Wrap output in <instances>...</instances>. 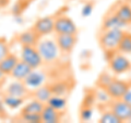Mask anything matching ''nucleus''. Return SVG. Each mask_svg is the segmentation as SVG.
<instances>
[{"instance_id":"1","label":"nucleus","mask_w":131,"mask_h":123,"mask_svg":"<svg viewBox=\"0 0 131 123\" xmlns=\"http://www.w3.org/2000/svg\"><path fill=\"white\" fill-rule=\"evenodd\" d=\"M124 34H125V31L119 30V29L103 30V34L101 35V39H100L101 47L106 53L118 51V46H119Z\"/></svg>"},{"instance_id":"2","label":"nucleus","mask_w":131,"mask_h":123,"mask_svg":"<svg viewBox=\"0 0 131 123\" xmlns=\"http://www.w3.org/2000/svg\"><path fill=\"white\" fill-rule=\"evenodd\" d=\"M36 47H37V51L40 54V56H42L44 63L51 64L58 59L60 50L55 40L47 39L39 41L37 45H36Z\"/></svg>"},{"instance_id":"3","label":"nucleus","mask_w":131,"mask_h":123,"mask_svg":"<svg viewBox=\"0 0 131 123\" xmlns=\"http://www.w3.org/2000/svg\"><path fill=\"white\" fill-rule=\"evenodd\" d=\"M109 67L110 71L115 73L116 75H121L127 72H129L131 69V61L125 54H122L120 52H110L109 53Z\"/></svg>"},{"instance_id":"4","label":"nucleus","mask_w":131,"mask_h":123,"mask_svg":"<svg viewBox=\"0 0 131 123\" xmlns=\"http://www.w3.org/2000/svg\"><path fill=\"white\" fill-rule=\"evenodd\" d=\"M21 59L23 61H25L27 65H30L33 69H37L44 63L42 56L38 53L36 46H22Z\"/></svg>"},{"instance_id":"5","label":"nucleus","mask_w":131,"mask_h":123,"mask_svg":"<svg viewBox=\"0 0 131 123\" xmlns=\"http://www.w3.org/2000/svg\"><path fill=\"white\" fill-rule=\"evenodd\" d=\"M129 87H130V84L127 83V81L113 78L104 89L107 91V93L112 99L116 100V99H121Z\"/></svg>"},{"instance_id":"6","label":"nucleus","mask_w":131,"mask_h":123,"mask_svg":"<svg viewBox=\"0 0 131 123\" xmlns=\"http://www.w3.org/2000/svg\"><path fill=\"white\" fill-rule=\"evenodd\" d=\"M57 34H72L75 35L78 32V28L75 25L74 21L69 17H58L55 19V30Z\"/></svg>"},{"instance_id":"7","label":"nucleus","mask_w":131,"mask_h":123,"mask_svg":"<svg viewBox=\"0 0 131 123\" xmlns=\"http://www.w3.org/2000/svg\"><path fill=\"white\" fill-rule=\"evenodd\" d=\"M110 110L121 122L129 121V119L131 118V106L122 99L114 100L112 106H110Z\"/></svg>"},{"instance_id":"8","label":"nucleus","mask_w":131,"mask_h":123,"mask_svg":"<svg viewBox=\"0 0 131 123\" xmlns=\"http://www.w3.org/2000/svg\"><path fill=\"white\" fill-rule=\"evenodd\" d=\"M33 30L39 36L50 34L55 30V19L51 17L40 18L35 22L34 27H33Z\"/></svg>"},{"instance_id":"9","label":"nucleus","mask_w":131,"mask_h":123,"mask_svg":"<svg viewBox=\"0 0 131 123\" xmlns=\"http://www.w3.org/2000/svg\"><path fill=\"white\" fill-rule=\"evenodd\" d=\"M46 79H47V76L44 72L33 69V71L30 73V75H28L23 81H24V84L26 85V87L28 89L35 90V89H37L39 87H42V86L45 84Z\"/></svg>"},{"instance_id":"10","label":"nucleus","mask_w":131,"mask_h":123,"mask_svg":"<svg viewBox=\"0 0 131 123\" xmlns=\"http://www.w3.org/2000/svg\"><path fill=\"white\" fill-rule=\"evenodd\" d=\"M55 41L57 45H58L60 52L69 53L75 46L77 38L75 35H72V34H57Z\"/></svg>"},{"instance_id":"11","label":"nucleus","mask_w":131,"mask_h":123,"mask_svg":"<svg viewBox=\"0 0 131 123\" xmlns=\"http://www.w3.org/2000/svg\"><path fill=\"white\" fill-rule=\"evenodd\" d=\"M39 38L40 36L32 29V30H26L19 34L18 41L21 44V46H36L39 42Z\"/></svg>"},{"instance_id":"12","label":"nucleus","mask_w":131,"mask_h":123,"mask_svg":"<svg viewBox=\"0 0 131 123\" xmlns=\"http://www.w3.org/2000/svg\"><path fill=\"white\" fill-rule=\"evenodd\" d=\"M33 71V68L27 65L25 61H23L22 59H20L18 61V64L15 65V67L13 68V71L11 73L12 78L15 80H24L26 77L30 75V73Z\"/></svg>"},{"instance_id":"13","label":"nucleus","mask_w":131,"mask_h":123,"mask_svg":"<svg viewBox=\"0 0 131 123\" xmlns=\"http://www.w3.org/2000/svg\"><path fill=\"white\" fill-rule=\"evenodd\" d=\"M28 90H30V89L26 87V85L24 84V81H22V80H15L14 79V81H12V83L7 87L6 93H9V95H12V96L24 98L28 93Z\"/></svg>"},{"instance_id":"14","label":"nucleus","mask_w":131,"mask_h":123,"mask_svg":"<svg viewBox=\"0 0 131 123\" xmlns=\"http://www.w3.org/2000/svg\"><path fill=\"white\" fill-rule=\"evenodd\" d=\"M43 123H57L60 121V112L57 111L52 107L45 104L42 113H40Z\"/></svg>"},{"instance_id":"15","label":"nucleus","mask_w":131,"mask_h":123,"mask_svg":"<svg viewBox=\"0 0 131 123\" xmlns=\"http://www.w3.org/2000/svg\"><path fill=\"white\" fill-rule=\"evenodd\" d=\"M19 60L20 59L15 54L9 53L5 58L0 60V69H1L5 75H11L12 71H13V68L15 67V65L18 64Z\"/></svg>"},{"instance_id":"16","label":"nucleus","mask_w":131,"mask_h":123,"mask_svg":"<svg viewBox=\"0 0 131 123\" xmlns=\"http://www.w3.org/2000/svg\"><path fill=\"white\" fill-rule=\"evenodd\" d=\"M126 27H128V25H127L125 22H122L115 13L106 17L103 21V30H112V29L124 30Z\"/></svg>"},{"instance_id":"17","label":"nucleus","mask_w":131,"mask_h":123,"mask_svg":"<svg viewBox=\"0 0 131 123\" xmlns=\"http://www.w3.org/2000/svg\"><path fill=\"white\" fill-rule=\"evenodd\" d=\"M115 14L119 18L122 22H125L127 25L131 24V5L128 2L121 3L118 7V9L115 11Z\"/></svg>"},{"instance_id":"18","label":"nucleus","mask_w":131,"mask_h":123,"mask_svg":"<svg viewBox=\"0 0 131 123\" xmlns=\"http://www.w3.org/2000/svg\"><path fill=\"white\" fill-rule=\"evenodd\" d=\"M46 104L52 107L57 111L61 112V111H63L66 109V107H67V99H66L63 96H60V95H52L49 98V100L47 101Z\"/></svg>"},{"instance_id":"19","label":"nucleus","mask_w":131,"mask_h":123,"mask_svg":"<svg viewBox=\"0 0 131 123\" xmlns=\"http://www.w3.org/2000/svg\"><path fill=\"white\" fill-rule=\"evenodd\" d=\"M46 103H44L42 101H38L34 99L33 101L28 102L27 104H25L22 108V111L21 113H37V114H40L44 109V107Z\"/></svg>"},{"instance_id":"20","label":"nucleus","mask_w":131,"mask_h":123,"mask_svg":"<svg viewBox=\"0 0 131 123\" xmlns=\"http://www.w3.org/2000/svg\"><path fill=\"white\" fill-rule=\"evenodd\" d=\"M52 96V91L50 87H47V86H42L37 89L34 90V99L42 101L44 103H47V101L49 100V98Z\"/></svg>"},{"instance_id":"21","label":"nucleus","mask_w":131,"mask_h":123,"mask_svg":"<svg viewBox=\"0 0 131 123\" xmlns=\"http://www.w3.org/2000/svg\"><path fill=\"white\" fill-rule=\"evenodd\" d=\"M24 102V98L21 97H16V96H12L9 93H6L3 97V103L10 109H18L20 108Z\"/></svg>"},{"instance_id":"22","label":"nucleus","mask_w":131,"mask_h":123,"mask_svg":"<svg viewBox=\"0 0 131 123\" xmlns=\"http://www.w3.org/2000/svg\"><path fill=\"white\" fill-rule=\"evenodd\" d=\"M118 51L122 54H131V33H126L120 41Z\"/></svg>"},{"instance_id":"23","label":"nucleus","mask_w":131,"mask_h":123,"mask_svg":"<svg viewBox=\"0 0 131 123\" xmlns=\"http://www.w3.org/2000/svg\"><path fill=\"white\" fill-rule=\"evenodd\" d=\"M100 122L102 123H120L121 121L114 114V112L110 111H105L100 118Z\"/></svg>"},{"instance_id":"24","label":"nucleus","mask_w":131,"mask_h":123,"mask_svg":"<svg viewBox=\"0 0 131 123\" xmlns=\"http://www.w3.org/2000/svg\"><path fill=\"white\" fill-rule=\"evenodd\" d=\"M21 120L24 122L38 123L42 122V118H40V114L37 113H21Z\"/></svg>"},{"instance_id":"25","label":"nucleus","mask_w":131,"mask_h":123,"mask_svg":"<svg viewBox=\"0 0 131 123\" xmlns=\"http://www.w3.org/2000/svg\"><path fill=\"white\" fill-rule=\"evenodd\" d=\"M9 53H10V50L7 42L3 39H0V60L5 58Z\"/></svg>"},{"instance_id":"26","label":"nucleus","mask_w":131,"mask_h":123,"mask_svg":"<svg viewBox=\"0 0 131 123\" xmlns=\"http://www.w3.org/2000/svg\"><path fill=\"white\" fill-rule=\"evenodd\" d=\"M93 116V110L91 107H89V106H85L83 109H82V111H81V120H83V121H89L90 119L92 118Z\"/></svg>"},{"instance_id":"27","label":"nucleus","mask_w":131,"mask_h":123,"mask_svg":"<svg viewBox=\"0 0 131 123\" xmlns=\"http://www.w3.org/2000/svg\"><path fill=\"white\" fill-rule=\"evenodd\" d=\"M112 79H113V77H110L107 74H103V75L100 77V79H98V83L101 84V88H105L106 86L110 83Z\"/></svg>"},{"instance_id":"28","label":"nucleus","mask_w":131,"mask_h":123,"mask_svg":"<svg viewBox=\"0 0 131 123\" xmlns=\"http://www.w3.org/2000/svg\"><path fill=\"white\" fill-rule=\"evenodd\" d=\"M93 12V6L91 3H86V5H84L83 8H82V15L83 17H89L90 14H91Z\"/></svg>"},{"instance_id":"29","label":"nucleus","mask_w":131,"mask_h":123,"mask_svg":"<svg viewBox=\"0 0 131 123\" xmlns=\"http://www.w3.org/2000/svg\"><path fill=\"white\" fill-rule=\"evenodd\" d=\"M124 101H126L128 104H130L131 106V86L128 88V90L125 92V95L122 96V98H121Z\"/></svg>"},{"instance_id":"30","label":"nucleus","mask_w":131,"mask_h":123,"mask_svg":"<svg viewBox=\"0 0 131 123\" xmlns=\"http://www.w3.org/2000/svg\"><path fill=\"white\" fill-rule=\"evenodd\" d=\"M5 76H6V75L2 73L1 69H0V85H2V83L5 81Z\"/></svg>"},{"instance_id":"31","label":"nucleus","mask_w":131,"mask_h":123,"mask_svg":"<svg viewBox=\"0 0 131 123\" xmlns=\"http://www.w3.org/2000/svg\"><path fill=\"white\" fill-rule=\"evenodd\" d=\"M128 122H130V123H131V118H130V119H129V121H128Z\"/></svg>"},{"instance_id":"32","label":"nucleus","mask_w":131,"mask_h":123,"mask_svg":"<svg viewBox=\"0 0 131 123\" xmlns=\"http://www.w3.org/2000/svg\"><path fill=\"white\" fill-rule=\"evenodd\" d=\"M130 2H131V0H130Z\"/></svg>"}]
</instances>
